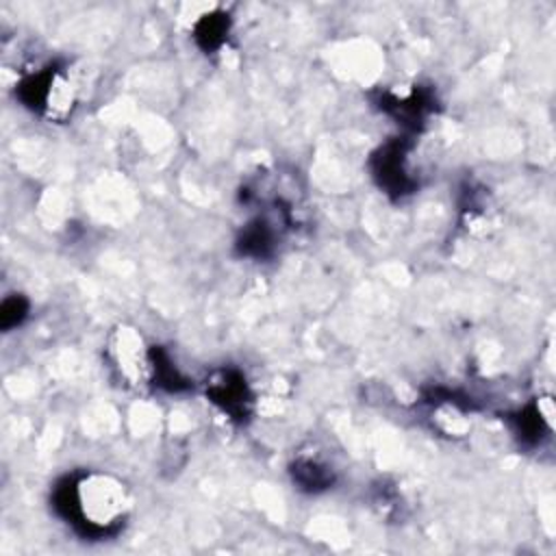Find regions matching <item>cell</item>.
<instances>
[{
  "mask_svg": "<svg viewBox=\"0 0 556 556\" xmlns=\"http://www.w3.org/2000/svg\"><path fill=\"white\" fill-rule=\"evenodd\" d=\"M130 497L126 486L102 473H87L70 489V513L89 530H111L128 513Z\"/></svg>",
  "mask_w": 556,
  "mask_h": 556,
  "instance_id": "1",
  "label": "cell"
},
{
  "mask_svg": "<svg viewBox=\"0 0 556 556\" xmlns=\"http://www.w3.org/2000/svg\"><path fill=\"white\" fill-rule=\"evenodd\" d=\"M113 356H115V363H117L119 371L124 374V378H128L130 382H139L146 378L148 356H146L143 341L135 330H130V328L117 330V334L113 339Z\"/></svg>",
  "mask_w": 556,
  "mask_h": 556,
  "instance_id": "2",
  "label": "cell"
}]
</instances>
